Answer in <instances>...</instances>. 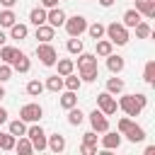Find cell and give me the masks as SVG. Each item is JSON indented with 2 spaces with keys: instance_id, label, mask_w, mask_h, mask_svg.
<instances>
[{
  "instance_id": "7c38bea8",
  "label": "cell",
  "mask_w": 155,
  "mask_h": 155,
  "mask_svg": "<svg viewBox=\"0 0 155 155\" xmlns=\"http://www.w3.org/2000/svg\"><path fill=\"white\" fill-rule=\"evenodd\" d=\"M12 70H17V73H29V68H31V61H29V56L24 53V51H19L17 48V53H15V58H12Z\"/></svg>"
},
{
  "instance_id": "8d00e7d4",
  "label": "cell",
  "mask_w": 155,
  "mask_h": 155,
  "mask_svg": "<svg viewBox=\"0 0 155 155\" xmlns=\"http://www.w3.org/2000/svg\"><path fill=\"white\" fill-rule=\"evenodd\" d=\"M15 53H17L15 46H0V61H2V63H12Z\"/></svg>"
},
{
  "instance_id": "74e56055",
  "label": "cell",
  "mask_w": 155,
  "mask_h": 155,
  "mask_svg": "<svg viewBox=\"0 0 155 155\" xmlns=\"http://www.w3.org/2000/svg\"><path fill=\"white\" fill-rule=\"evenodd\" d=\"M12 73H15V70H12V65L0 61V82H7V80L12 78Z\"/></svg>"
},
{
  "instance_id": "5bb4252c",
  "label": "cell",
  "mask_w": 155,
  "mask_h": 155,
  "mask_svg": "<svg viewBox=\"0 0 155 155\" xmlns=\"http://www.w3.org/2000/svg\"><path fill=\"white\" fill-rule=\"evenodd\" d=\"M46 148L53 150V153H63V150H65V136H61V133L46 136Z\"/></svg>"
},
{
  "instance_id": "4fadbf2b",
  "label": "cell",
  "mask_w": 155,
  "mask_h": 155,
  "mask_svg": "<svg viewBox=\"0 0 155 155\" xmlns=\"http://www.w3.org/2000/svg\"><path fill=\"white\" fill-rule=\"evenodd\" d=\"M99 145H102L104 150L119 148V145H121V133H119V131H104V136L99 138Z\"/></svg>"
},
{
  "instance_id": "d6986e66",
  "label": "cell",
  "mask_w": 155,
  "mask_h": 155,
  "mask_svg": "<svg viewBox=\"0 0 155 155\" xmlns=\"http://www.w3.org/2000/svg\"><path fill=\"white\" fill-rule=\"evenodd\" d=\"M29 22L34 24V27H39V24H44L46 22V7H31L29 10Z\"/></svg>"
},
{
  "instance_id": "ee69618b",
  "label": "cell",
  "mask_w": 155,
  "mask_h": 155,
  "mask_svg": "<svg viewBox=\"0 0 155 155\" xmlns=\"http://www.w3.org/2000/svg\"><path fill=\"white\" fill-rule=\"evenodd\" d=\"M114 2H116V0H99V5H102V7H111Z\"/></svg>"
},
{
  "instance_id": "9a60e30c",
  "label": "cell",
  "mask_w": 155,
  "mask_h": 155,
  "mask_svg": "<svg viewBox=\"0 0 155 155\" xmlns=\"http://www.w3.org/2000/svg\"><path fill=\"white\" fill-rule=\"evenodd\" d=\"M104 58H107V68H109V73H111V75H119V73L124 70V65H126V63H124V58H121V56H116L114 51H111L109 56H104Z\"/></svg>"
},
{
  "instance_id": "836d02e7",
  "label": "cell",
  "mask_w": 155,
  "mask_h": 155,
  "mask_svg": "<svg viewBox=\"0 0 155 155\" xmlns=\"http://www.w3.org/2000/svg\"><path fill=\"white\" fill-rule=\"evenodd\" d=\"M85 31L90 34V39H94V41H97V39H102V36H104V24H102V22L87 24V29H85Z\"/></svg>"
},
{
  "instance_id": "d6a6232c",
  "label": "cell",
  "mask_w": 155,
  "mask_h": 155,
  "mask_svg": "<svg viewBox=\"0 0 155 155\" xmlns=\"http://www.w3.org/2000/svg\"><path fill=\"white\" fill-rule=\"evenodd\" d=\"M107 92H111V94H121V92H124V80L116 78V75L109 78V80H107Z\"/></svg>"
},
{
  "instance_id": "f6af8a7d",
  "label": "cell",
  "mask_w": 155,
  "mask_h": 155,
  "mask_svg": "<svg viewBox=\"0 0 155 155\" xmlns=\"http://www.w3.org/2000/svg\"><path fill=\"white\" fill-rule=\"evenodd\" d=\"M5 41H7V34L0 29V46H5Z\"/></svg>"
},
{
  "instance_id": "d4e9b609",
  "label": "cell",
  "mask_w": 155,
  "mask_h": 155,
  "mask_svg": "<svg viewBox=\"0 0 155 155\" xmlns=\"http://www.w3.org/2000/svg\"><path fill=\"white\" fill-rule=\"evenodd\" d=\"M27 34H29V27L22 22H15L10 27V39H27Z\"/></svg>"
},
{
  "instance_id": "60d3db41",
  "label": "cell",
  "mask_w": 155,
  "mask_h": 155,
  "mask_svg": "<svg viewBox=\"0 0 155 155\" xmlns=\"http://www.w3.org/2000/svg\"><path fill=\"white\" fill-rule=\"evenodd\" d=\"M39 2H41V7H46V10H48V7H56V5H58V0H39Z\"/></svg>"
},
{
  "instance_id": "5b68a950",
  "label": "cell",
  "mask_w": 155,
  "mask_h": 155,
  "mask_svg": "<svg viewBox=\"0 0 155 155\" xmlns=\"http://www.w3.org/2000/svg\"><path fill=\"white\" fill-rule=\"evenodd\" d=\"M36 58L41 61V65L51 68V65H56V61H58V51L53 48L51 41H41V44L36 46Z\"/></svg>"
},
{
  "instance_id": "6da1fadb",
  "label": "cell",
  "mask_w": 155,
  "mask_h": 155,
  "mask_svg": "<svg viewBox=\"0 0 155 155\" xmlns=\"http://www.w3.org/2000/svg\"><path fill=\"white\" fill-rule=\"evenodd\" d=\"M78 73H80V80H82V82L97 80V78H99L97 56H94V53H87V51H80V53H78Z\"/></svg>"
},
{
  "instance_id": "3957f363",
  "label": "cell",
  "mask_w": 155,
  "mask_h": 155,
  "mask_svg": "<svg viewBox=\"0 0 155 155\" xmlns=\"http://www.w3.org/2000/svg\"><path fill=\"white\" fill-rule=\"evenodd\" d=\"M116 131H119L121 136H126L131 143H140V140L145 138V128H143V126H138L131 116L119 119V121H116Z\"/></svg>"
},
{
  "instance_id": "ba28073f",
  "label": "cell",
  "mask_w": 155,
  "mask_h": 155,
  "mask_svg": "<svg viewBox=\"0 0 155 155\" xmlns=\"http://www.w3.org/2000/svg\"><path fill=\"white\" fill-rule=\"evenodd\" d=\"M97 109L99 111H104L107 116H111V114H116V109H119V104H116V99H114V94L111 92H99L97 94Z\"/></svg>"
},
{
  "instance_id": "7a4b0ae2",
  "label": "cell",
  "mask_w": 155,
  "mask_h": 155,
  "mask_svg": "<svg viewBox=\"0 0 155 155\" xmlns=\"http://www.w3.org/2000/svg\"><path fill=\"white\" fill-rule=\"evenodd\" d=\"M119 109L126 114V116H138L143 109H145V104H148V97L143 94V92H136V94H131V92H121V97H119Z\"/></svg>"
},
{
  "instance_id": "b9f144b4",
  "label": "cell",
  "mask_w": 155,
  "mask_h": 155,
  "mask_svg": "<svg viewBox=\"0 0 155 155\" xmlns=\"http://www.w3.org/2000/svg\"><path fill=\"white\" fill-rule=\"evenodd\" d=\"M0 5H2V7H15L17 0H0Z\"/></svg>"
},
{
  "instance_id": "4316f807",
  "label": "cell",
  "mask_w": 155,
  "mask_h": 155,
  "mask_svg": "<svg viewBox=\"0 0 155 155\" xmlns=\"http://www.w3.org/2000/svg\"><path fill=\"white\" fill-rule=\"evenodd\" d=\"M17 22V15L12 12V7H5V10H0V27H12Z\"/></svg>"
},
{
  "instance_id": "d590c367",
  "label": "cell",
  "mask_w": 155,
  "mask_h": 155,
  "mask_svg": "<svg viewBox=\"0 0 155 155\" xmlns=\"http://www.w3.org/2000/svg\"><path fill=\"white\" fill-rule=\"evenodd\" d=\"M41 92H44V82L41 80H29L27 82V94L29 97H39Z\"/></svg>"
},
{
  "instance_id": "f1b7e54d",
  "label": "cell",
  "mask_w": 155,
  "mask_h": 155,
  "mask_svg": "<svg viewBox=\"0 0 155 155\" xmlns=\"http://www.w3.org/2000/svg\"><path fill=\"white\" fill-rule=\"evenodd\" d=\"M56 65H58V75H68V73L75 70V61L73 58H58Z\"/></svg>"
},
{
  "instance_id": "277c9868",
  "label": "cell",
  "mask_w": 155,
  "mask_h": 155,
  "mask_svg": "<svg viewBox=\"0 0 155 155\" xmlns=\"http://www.w3.org/2000/svg\"><path fill=\"white\" fill-rule=\"evenodd\" d=\"M104 36L116 46H126L128 44V27H124L121 22H111L104 27Z\"/></svg>"
},
{
  "instance_id": "44dd1931",
  "label": "cell",
  "mask_w": 155,
  "mask_h": 155,
  "mask_svg": "<svg viewBox=\"0 0 155 155\" xmlns=\"http://www.w3.org/2000/svg\"><path fill=\"white\" fill-rule=\"evenodd\" d=\"M44 90H48V92H61V90H63V75H58V73H56V75H48Z\"/></svg>"
},
{
  "instance_id": "83f0119b",
  "label": "cell",
  "mask_w": 155,
  "mask_h": 155,
  "mask_svg": "<svg viewBox=\"0 0 155 155\" xmlns=\"http://www.w3.org/2000/svg\"><path fill=\"white\" fill-rule=\"evenodd\" d=\"M94 44H97V53H94V56H109V53L114 51V44H111L109 39H104V36L97 39Z\"/></svg>"
},
{
  "instance_id": "603a6c76",
  "label": "cell",
  "mask_w": 155,
  "mask_h": 155,
  "mask_svg": "<svg viewBox=\"0 0 155 155\" xmlns=\"http://www.w3.org/2000/svg\"><path fill=\"white\" fill-rule=\"evenodd\" d=\"M15 150H17L19 155H29V153H34V145H31V140H29L27 136H19V138L15 140Z\"/></svg>"
},
{
  "instance_id": "f546056e",
  "label": "cell",
  "mask_w": 155,
  "mask_h": 155,
  "mask_svg": "<svg viewBox=\"0 0 155 155\" xmlns=\"http://www.w3.org/2000/svg\"><path fill=\"white\" fill-rule=\"evenodd\" d=\"M15 136L10 131H0V150H15Z\"/></svg>"
},
{
  "instance_id": "ac0fdd59",
  "label": "cell",
  "mask_w": 155,
  "mask_h": 155,
  "mask_svg": "<svg viewBox=\"0 0 155 155\" xmlns=\"http://www.w3.org/2000/svg\"><path fill=\"white\" fill-rule=\"evenodd\" d=\"M133 2H136V10L143 17H153L155 15V0H133Z\"/></svg>"
},
{
  "instance_id": "7402d4cb",
  "label": "cell",
  "mask_w": 155,
  "mask_h": 155,
  "mask_svg": "<svg viewBox=\"0 0 155 155\" xmlns=\"http://www.w3.org/2000/svg\"><path fill=\"white\" fill-rule=\"evenodd\" d=\"M58 104L63 107V109H70V107H75L78 104V94L73 92V90H61V99H58Z\"/></svg>"
},
{
  "instance_id": "484cf974",
  "label": "cell",
  "mask_w": 155,
  "mask_h": 155,
  "mask_svg": "<svg viewBox=\"0 0 155 155\" xmlns=\"http://www.w3.org/2000/svg\"><path fill=\"white\" fill-rule=\"evenodd\" d=\"M63 87H65V90H73V92H78V90L82 87V80H80L78 75L68 73V75H63Z\"/></svg>"
},
{
  "instance_id": "1f68e13d",
  "label": "cell",
  "mask_w": 155,
  "mask_h": 155,
  "mask_svg": "<svg viewBox=\"0 0 155 155\" xmlns=\"http://www.w3.org/2000/svg\"><path fill=\"white\" fill-rule=\"evenodd\" d=\"M143 80H145V85H155V61L150 58L148 63H145V68H143Z\"/></svg>"
},
{
  "instance_id": "4dcf8cb0",
  "label": "cell",
  "mask_w": 155,
  "mask_h": 155,
  "mask_svg": "<svg viewBox=\"0 0 155 155\" xmlns=\"http://www.w3.org/2000/svg\"><path fill=\"white\" fill-rule=\"evenodd\" d=\"M65 48H68V53H80V51H85V46H82V39L80 36H70L68 41H65Z\"/></svg>"
},
{
  "instance_id": "ffe728a7",
  "label": "cell",
  "mask_w": 155,
  "mask_h": 155,
  "mask_svg": "<svg viewBox=\"0 0 155 155\" xmlns=\"http://www.w3.org/2000/svg\"><path fill=\"white\" fill-rule=\"evenodd\" d=\"M53 34H56V29H53L48 22H44V24L36 27V39H39V41H51Z\"/></svg>"
},
{
  "instance_id": "e575fe53",
  "label": "cell",
  "mask_w": 155,
  "mask_h": 155,
  "mask_svg": "<svg viewBox=\"0 0 155 155\" xmlns=\"http://www.w3.org/2000/svg\"><path fill=\"white\" fill-rule=\"evenodd\" d=\"M133 29H136V39H148V36H150V31H153V29H150V24H148L145 19H140Z\"/></svg>"
},
{
  "instance_id": "8fae6325",
  "label": "cell",
  "mask_w": 155,
  "mask_h": 155,
  "mask_svg": "<svg viewBox=\"0 0 155 155\" xmlns=\"http://www.w3.org/2000/svg\"><path fill=\"white\" fill-rule=\"evenodd\" d=\"M65 17H68V15H65V10H63V7H58V5H56V7H48V10H46V22H48V24H51L53 29L63 27Z\"/></svg>"
},
{
  "instance_id": "cb8c5ba5",
  "label": "cell",
  "mask_w": 155,
  "mask_h": 155,
  "mask_svg": "<svg viewBox=\"0 0 155 155\" xmlns=\"http://www.w3.org/2000/svg\"><path fill=\"white\" fill-rule=\"evenodd\" d=\"M7 131H10L15 138H19V136H27V121H22V119H12Z\"/></svg>"
},
{
  "instance_id": "8992f818",
  "label": "cell",
  "mask_w": 155,
  "mask_h": 155,
  "mask_svg": "<svg viewBox=\"0 0 155 155\" xmlns=\"http://www.w3.org/2000/svg\"><path fill=\"white\" fill-rule=\"evenodd\" d=\"M27 138L31 140L34 150H46V131L41 128L39 121H34L31 126H27Z\"/></svg>"
},
{
  "instance_id": "ab89813d",
  "label": "cell",
  "mask_w": 155,
  "mask_h": 155,
  "mask_svg": "<svg viewBox=\"0 0 155 155\" xmlns=\"http://www.w3.org/2000/svg\"><path fill=\"white\" fill-rule=\"evenodd\" d=\"M80 153H82V155H97V145H87V143H82V145H80Z\"/></svg>"
},
{
  "instance_id": "52a82bcc",
  "label": "cell",
  "mask_w": 155,
  "mask_h": 155,
  "mask_svg": "<svg viewBox=\"0 0 155 155\" xmlns=\"http://www.w3.org/2000/svg\"><path fill=\"white\" fill-rule=\"evenodd\" d=\"M63 27H65L68 36H82L85 29H87V19H85L82 15H73V17H65Z\"/></svg>"
},
{
  "instance_id": "7bdbcfd3",
  "label": "cell",
  "mask_w": 155,
  "mask_h": 155,
  "mask_svg": "<svg viewBox=\"0 0 155 155\" xmlns=\"http://www.w3.org/2000/svg\"><path fill=\"white\" fill-rule=\"evenodd\" d=\"M5 121H7V109L0 107V124H5Z\"/></svg>"
},
{
  "instance_id": "f35d334b",
  "label": "cell",
  "mask_w": 155,
  "mask_h": 155,
  "mask_svg": "<svg viewBox=\"0 0 155 155\" xmlns=\"http://www.w3.org/2000/svg\"><path fill=\"white\" fill-rule=\"evenodd\" d=\"M82 143H87V145H97V133H94V131L82 133Z\"/></svg>"
},
{
  "instance_id": "e0dca14e",
  "label": "cell",
  "mask_w": 155,
  "mask_h": 155,
  "mask_svg": "<svg viewBox=\"0 0 155 155\" xmlns=\"http://www.w3.org/2000/svg\"><path fill=\"white\" fill-rule=\"evenodd\" d=\"M65 111H68V124H70V126H80V124L85 121V111H82L78 104L70 107V109H65Z\"/></svg>"
},
{
  "instance_id": "9c48e42d",
  "label": "cell",
  "mask_w": 155,
  "mask_h": 155,
  "mask_svg": "<svg viewBox=\"0 0 155 155\" xmlns=\"http://www.w3.org/2000/svg\"><path fill=\"white\" fill-rule=\"evenodd\" d=\"M41 116H44V109H41V104H36V102H29V104H24V107L19 109V119L27 121V124L39 121Z\"/></svg>"
},
{
  "instance_id": "bcb514c9",
  "label": "cell",
  "mask_w": 155,
  "mask_h": 155,
  "mask_svg": "<svg viewBox=\"0 0 155 155\" xmlns=\"http://www.w3.org/2000/svg\"><path fill=\"white\" fill-rule=\"evenodd\" d=\"M5 97V87H2V82H0V99Z\"/></svg>"
},
{
  "instance_id": "30bf717a",
  "label": "cell",
  "mask_w": 155,
  "mask_h": 155,
  "mask_svg": "<svg viewBox=\"0 0 155 155\" xmlns=\"http://www.w3.org/2000/svg\"><path fill=\"white\" fill-rule=\"evenodd\" d=\"M87 119H90V124H92V131H94V133H104V131H109V119H107V114H104V111L92 109V111L87 114Z\"/></svg>"
},
{
  "instance_id": "2e32d148",
  "label": "cell",
  "mask_w": 155,
  "mask_h": 155,
  "mask_svg": "<svg viewBox=\"0 0 155 155\" xmlns=\"http://www.w3.org/2000/svg\"><path fill=\"white\" fill-rule=\"evenodd\" d=\"M121 19H124V22H121L124 27H131V29H133V27H136V24H138V22L143 19V15H140V12L136 10V7H128V10H126V12L121 15Z\"/></svg>"
}]
</instances>
